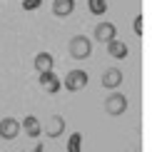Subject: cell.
Instances as JSON below:
<instances>
[{"label":"cell","mask_w":152,"mask_h":152,"mask_svg":"<svg viewBox=\"0 0 152 152\" xmlns=\"http://www.w3.org/2000/svg\"><path fill=\"white\" fill-rule=\"evenodd\" d=\"M67 50H70V58L87 60L92 55V40L85 37V35H75V37H70V42H67Z\"/></svg>","instance_id":"6da1fadb"},{"label":"cell","mask_w":152,"mask_h":152,"mask_svg":"<svg viewBox=\"0 0 152 152\" xmlns=\"http://www.w3.org/2000/svg\"><path fill=\"white\" fill-rule=\"evenodd\" d=\"M127 97H125L122 92H110L105 97V112L107 115H112V117H120V115H125V110H127Z\"/></svg>","instance_id":"7a4b0ae2"},{"label":"cell","mask_w":152,"mask_h":152,"mask_svg":"<svg viewBox=\"0 0 152 152\" xmlns=\"http://www.w3.org/2000/svg\"><path fill=\"white\" fill-rule=\"evenodd\" d=\"M90 82V77H87V72L85 70H70L65 75V90H70V92H77V90H82V87Z\"/></svg>","instance_id":"3957f363"},{"label":"cell","mask_w":152,"mask_h":152,"mask_svg":"<svg viewBox=\"0 0 152 152\" xmlns=\"http://www.w3.org/2000/svg\"><path fill=\"white\" fill-rule=\"evenodd\" d=\"M45 135L50 137V140H55V137H60L62 132H65V117L62 115H50L48 120H45Z\"/></svg>","instance_id":"277c9868"},{"label":"cell","mask_w":152,"mask_h":152,"mask_svg":"<svg viewBox=\"0 0 152 152\" xmlns=\"http://www.w3.org/2000/svg\"><path fill=\"white\" fill-rule=\"evenodd\" d=\"M20 135V122L15 117H3L0 120V137L3 140H15Z\"/></svg>","instance_id":"5b68a950"},{"label":"cell","mask_w":152,"mask_h":152,"mask_svg":"<svg viewBox=\"0 0 152 152\" xmlns=\"http://www.w3.org/2000/svg\"><path fill=\"white\" fill-rule=\"evenodd\" d=\"M122 80H125V75L120 67H107L102 72V87H107V90H117L122 85Z\"/></svg>","instance_id":"8992f818"},{"label":"cell","mask_w":152,"mask_h":152,"mask_svg":"<svg viewBox=\"0 0 152 152\" xmlns=\"http://www.w3.org/2000/svg\"><path fill=\"white\" fill-rule=\"evenodd\" d=\"M115 37H117V28L112 23H97V25H95V40H97V42L105 45V42L115 40Z\"/></svg>","instance_id":"52a82bcc"},{"label":"cell","mask_w":152,"mask_h":152,"mask_svg":"<svg viewBox=\"0 0 152 152\" xmlns=\"http://www.w3.org/2000/svg\"><path fill=\"white\" fill-rule=\"evenodd\" d=\"M20 132H25L28 137H40V132H42V125H40V120L33 117V115H28L20 122Z\"/></svg>","instance_id":"ba28073f"},{"label":"cell","mask_w":152,"mask_h":152,"mask_svg":"<svg viewBox=\"0 0 152 152\" xmlns=\"http://www.w3.org/2000/svg\"><path fill=\"white\" fill-rule=\"evenodd\" d=\"M40 85L45 87V92H48V95H55V92L62 87V82L55 77V72H53V70H48V72H40Z\"/></svg>","instance_id":"9c48e42d"},{"label":"cell","mask_w":152,"mask_h":152,"mask_svg":"<svg viewBox=\"0 0 152 152\" xmlns=\"http://www.w3.org/2000/svg\"><path fill=\"white\" fill-rule=\"evenodd\" d=\"M33 65H35V70H37V72H48V70H53L55 58H53L50 53H37V55H35V60H33Z\"/></svg>","instance_id":"30bf717a"},{"label":"cell","mask_w":152,"mask_h":152,"mask_svg":"<svg viewBox=\"0 0 152 152\" xmlns=\"http://www.w3.org/2000/svg\"><path fill=\"white\" fill-rule=\"evenodd\" d=\"M105 48H107V53H110L112 58H117V60L127 58V53H130L127 45H125L122 40H117V37H115V40H110V42H105Z\"/></svg>","instance_id":"8fae6325"},{"label":"cell","mask_w":152,"mask_h":152,"mask_svg":"<svg viewBox=\"0 0 152 152\" xmlns=\"http://www.w3.org/2000/svg\"><path fill=\"white\" fill-rule=\"evenodd\" d=\"M75 10V0H53V12L58 18H67Z\"/></svg>","instance_id":"7c38bea8"},{"label":"cell","mask_w":152,"mask_h":152,"mask_svg":"<svg viewBox=\"0 0 152 152\" xmlns=\"http://www.w3.org/2000/svg\"><path fill=\"white\" fill-rule=\"evenodd\" d=\"M87 8H90L92 15H102L107 10V0H87Z\"/></svg>","instance_id":"4fadbf2b"},{"label":"cell","mask_w":152,"mask_h":152,"mask_svg":"<svg viewBox=\"0 0 152 152\" xmlns=\"http://www.w3.org/2000/svg\"><path fill=\"white\" fill-rule=\"evenodd\" d=\"M37 5H40V0H25V3H23V8H25V10H35Z\"/></svg>","instance_id":"5bb4252c"},{"label":"cell","mask_w":152,"mask_h":152,"mask_svg":"<svg viewBox=\"0 0 152 152\" xmlns=\"http://www.w3.org/2000/svg\"><path fill=\"white\" fill-rule=\"evenodd\" d=\"M77 145H80V135H75L72 140H70V152H80V147H77Z\"/></svg>","instance_id":"9a60e30c"},{"label":"cell","mask_w":152,"mask_h":152,"mask_svg":"<svg viewBox=\"0 0 152 152\" xmlns=\"http://www.w3.org/2000/svg\"><path fill=\"white\" fill-rule=\"evenodd\" d=\"M135 33H137V35H142V15H137V18H135Z\"/></svg>","instance_id":"2e32d148"},{"label":"cell","mask_w":152,"mask_h":152,"mask_svg":"<svg viewBox=\"0 0 152 152\" xmlns=\"http://www.w3.org/2000/svg\"><path fill=\"white\" fill-rule=\"evenodd\" d=\"M23 152H42V145L37 142V145H33V147H28V150H23Z\"/></svg>","instance_id":"e0dca14e"}]
</instances>
